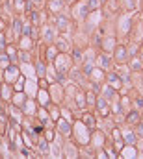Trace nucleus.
<instances>
[{"label":"nucleus","mask_w":143,"mask_h":159,"mask_svg":"<svg viewBox=\"0 0 143 159\" xmlns=\"http://www.w3.org/2000/svg\"><path fill=\"white\" fill-rule=\"evenodd\" d=\"M72 63H74V61H72V57L69 56V52H60V54L56 56V59L52 61L56 72H63V74H69Z\"/></svg>","instance_id":"f257e3e1"},{"label":"nucleus","mask_w":143,"mask_h":159,"mask_svg":"<svg viewBox=\"0 0 143 159\" xmlns=\"http://www.w3.org/2000/svg\"><path fill=\"white\" fill-rule=\"evenodd\" d=\"M111 59H113V63H115V65H126V63H128V59H130L128 46H126V44L117 43V46H115V48H113V52H111Z\"/></svg>","instance_id":"f03ea898"},{"label":"nucleus","mask_w":143,"mask_h":159,"mask_svg":"<svg viewBox=\"0 0 143 159\" xmlns=\"http://www.w3.org/2000/svg\"><path fill=\"white\" fill-rule=\"evenodd\" d=\"M19 78H21V69H19L15 63L7 65V67L4 69V76H2V80H4L6 83H11V85H13Z\"/></svg>","instance_id":"7ed1b4c3"},{"label":"nucleus","mask_w":143,"mask_h":159,"mask_svg":"<svg viewBox=\"0 0 143 159\" xmlns=\"http://www.w3.org/2000/svg\"><path fill=\"white\" fill-rule=\"evenodd\" d=\"M95 109H97L99 117H102V119H108V117L111 115L110 100H106V98H104L102 94H99V96H97V104H95Z\"/></svg>","instance_id":"20e7f679"},{"label":"nucleus","mask_w":143,"mask_h":159,"mask_svg":"<svg viewBox=\"0 0 143 159\" xmlns=\"http://www.w3.org/2000/svg\"><path fill=\"white\" fill-rule=\"evenodd\" d=\"M89 144H91V148H95V150L104 148V146H106V133L99 131L97 128L91 129V141H89Z\"/></svg>","instance_id":"39448f33"},{"label":"nucleus","mask_w":143,"mask_h":159,"mask_svg":"<svg viewBox=\"0 0 143 159\" xmlns=\"http://www.w3.org/2000/svg\"><path fill=\"white\" fill-rule=\"evenodd\" d=\"M106 83L108 85H111L115 91H121L123 85H125V81H123V78H121V74L115 72V70H108L106 72Z\"/></svg>","instance_id":"423d86ee"},{"label":"nucleus","mask_w":143,"mask_h":159,"mask_svg":"<svg viewBox=\"0 0 143 159\" xmlns=\"http://www.w3.org/2000/svg\"><path fill=\"white\" fill-rule=\"evenodd\" d=\"M62 83H58L56 81V85H50L48 87V94H50V100H52V104H62V100L65 98V93H63V89L60 87Z\"/></svg>","instance_id":"0eeeda50"},{"label":"nucleus","mask_w":143,"mask_h":159,"mask_svg":"<svg viewBox=\"0 0 143 159\" xmlns=\"http://www.w3.org/2000/svg\"><path fill=\"white\" fill-rule=\"evenodd\" d=\"M95 63H97V67H101L102 70H110V69H111V65H113L111 54H106V52H101V54H97V57H95Z\"/></svg>","instance_id":"6e6552de"},{"label":"nucleus","mask_w":143,"mask_h":159,"mask_svg":"<svg viewBox=\"0 0 143 159\" xmlns=\"http://www.w3.org/2000/svg\"><path fill=\"white\" fill-rule=\"evenodd\" d=\"M63 137H69L71 135V131H72V124H71V120H67L65 117H60V119L56 120V126H54Z\"/></svg>","instance_id":"1a4fd4ad"},{"label":"nucleus","mask_w":143,"mask_h":159,"mask_svg":"<svg viewBox=\"0 0 143 159\" xmlns=\"http://www.w3.org/2000/svg\"><path fill=\"white\" fill-rule=\"evenodd\" d=\"M69 24H71V20H69L67 15H63V13L54 15V26H56L58 32H67L69 30Z\"/></svg>","instance_id":"9d476101"},{"label":"nucleus","mask_w":143,"mask_h":159,"mask_svg":"<svg viewBox=\"0 0 143 159\" xmlns=\"http://www.w3.org/2000/svg\"><path fill=\"white\" fill-rule=\"evenodd\" d=\"M45 6H47V13L58 15V13L63 11V7H65V0H47Z\"/></svg>","instance_id":"9b49d317"},{"label":"nucleus","mask_w":143,"mask_h":159,"mask_svg":"<svg viewBox=\"0 0 143 159\" xmlns=\"http://www.w3.org/2000/svg\"><path fill=\"white\" fill-rule=\"evenodd\" d=\"M60 54V50H58V46L54 44V43H50V44H45V50H43V59L47 61V63H52L54 59H56V56Z\"/></svg>","instance_id":"f8f14e48"},{"label":"nucleus","mask_w":143,"mask_h":159,"mask_svg":"<svg viewBox=\"0 0 143 159\" xmlns=\"http://www.w3.org/2000/svg\"><path fill=\"white\" fill-rule=\"evenodd\" d=\"M37 100H26L22 106H21V111H22V115L24 117H36V113H37Z\"/></svg>","instance_id":"ddd939ff"},{"label":"nucleus","mask_w":143,"mask_h":159,"mask_svg":"<svg viewBox=\"0 0 143 159\" xmlns=\"http://www.w3.org/2000/svg\"><path fill=\"white\" fill-rule=\"evenodd\" d=\"M89 7L86 2H76V6H72V17H78V19H86L89 15Z\"/></svg>","instance_id":"4468645a"},{"label":"nucleus","mask_w":143,"mask_h":159,"mask_svg":"<svg viewBox=\"0 0 143 159\" xmlns=\"http://www.w3.org/2000/svg\"><path fill=\"white\" fill-rule=\"evenodd\" d=\"M87 80L93 81V83H104V81H106V70H102L101 67H95V69L89 72Z\"/></svg>","instance_id":"2eb2a0df"},{"label":"nucleus","mask_w":143,"mask_h":159,"mask_svg":"<svg viewBox=\"0 0 143 159\" xmlns=\"http://www.w3.org/2000/svg\"><path fill=\"white\" fill-rule=\"evenodd\" d=\"M34 44H36V41L32 39V37H28V35H19L17 37V46H19V50H34Z\"/></svg>","instance_id":"dca6fc26"},{"label":"nucleus","mask_w":143,"mask_h":159,"mask_svg":"<svg viewBox=\"0 0 143 159\" xmlns=\"http://www.w3.org/2000/svg\"><path fill=\"white\" fill-rule=\"evenodd\" d=\"M80 122H82L84 126H87L89 129H95V128H97V117H95L91 111L82 113V115H80Z\"/></svg>","instance_id":"f3484780"},{"label":"nucleus","mask_w":143,"mask_h":159,"mask_svg":"<svg viewBox=\"0 0 143 159\" xmlns=\"http://www.w3.org/2000/svg\"><path fill=\"white\" fill-rule=\"evenodd\" d=\"M115 46H117V39H115L113 35H106L104 39L101 41V48H102V52H106V54H111Z\"/></svg>","instance_id":"a211bd4d"},{"label":"nucleus","mask_w":143,"mask_h":159,"mask_svg":"<svg viewBox=\"0 0 143 159\" xmlns=\"http://www.w3.org/2000/svg\"><path fill=\"white\" fill-rule=\"evenodd\" d=\"M50 104H52V100H50L48 89H39V91H37V106H41V107H48Z\"/></svg>","instance_id":"6ab92c4d"},{"label":"nucleus","mask_w":143,"mask_h":159,"mask_svg":"<svg viewBox=\"0 0 143 159\" xmlns=\"http://www.w3.org/2000/svg\"><path fill=\"white\" fill-rule=\"evenodd\" d=\"M56 26H47L43 32H41V37L45 41V44H50V43H54L56 41Z\"/></svg>","instance_id":"aec40b11"},{"label":"nucleus","mask_w":143,"mask_h":159,"mask_svg":"<svg viewBox=\"0 0 143 159\" xmlns=\"http://www.w3.org/2000/svg\"><path fill=\"white\" fill-rule=\"evenodd\" d=\"M11 106H17V107H21L26 100H28V96H26V93L24 91H15L13 94H11Z\"/></svg>","instance_id":"412c9836"},{"label":"nucleus","mask_w":143,"mask_h":159,"mask_svg":"<svg viewBox=\"0 0 143 159\" xmlns=\"http://www.w3.org/2000/svg\"><path fill=\"white\" fill-rule=\"evenodd\" d=\"M4 52L9 56V59H11L13 63H17V61H19V46H17V44L7 43V44H6V48H4Z\"/></svg>","instance_id":"4be33fe9"},{"label":"nucleus","mask_w":143,"mask_h":159,"mask_svg":"<svg viewBox=\"0 0 143 159\" xmlns=\"http://www.w3.org/2000/svg\"><path fill=\"white\" fill-rule=\"evenodd\" d=\"M36 144H37V150H39V156H48V154H50V143H48L43 135L37 139Z\"/></svg>","instance_id":"5701e85b"},{"label":"nucleus","mask_w":143,"mask_h":159,"mask_svg":"<svg viewBox=\"0 0 143 159\" xmlns=\"http://www.w3.org/2000/svg\"><path fill=\"white\" fill-rule=\"evenodd\" d=\"M140 120H141V113H140V111H136V109L128 111V113H126V117H125V122H126L128 126H132V128H134Z\"/></svg>","instance_id":"b1692460"},{"label":"nucleus","mask_w":143,"mask_h":159,"mask_svg":"<svg viewBox=\"0 0 143 159\" xmlns=\"http://www.w3.org/2000/svg\"><path fill=\"white\" fill-rule=\"evenodd\" d=\"M126 65H128L130 72H134V74H136V72H141V70H143V61L140 59V57H136V56H134V57H130Z\"/></svg>","instance_id":"393cba45"},{"label":"nucleus","mask_w":143,"mask_h":159,"mask_svg":"<svg viewBox=\"0 0 143 159\" xmlns=\"http://www.w3.org/2000/svg\"><path fill=\"white\" fill-rule=\"evenodd\" d=\"M21 35H28V37H32V39L36 41L39 37V34H37V26H34L32 22H28V24H24L22 26V34Z\"/></svg>","instance_id":"a878e982"},{"label":"nucleus","mask_w":143,"mask_h":159,"mask_svg":"<svg viewBox=\"0 0 143 159\" xmlns=\"http://www.w3.org/2000/svg\"><path fill=\"white\" fill-rule=\"evenodd\" d=\"M7 124H9V115L2 109V111H0V135H2V137H4L6 131H7Z\"/></svg>","instance_id":"bb28decb"},{"label":"nucleus","mask_w":143,"mask_h":159,"mask_svg":"<svg viewBox=\"0 0 143 159\" xmlns=\"http://www.w3.org/2000/svg\"><path fill=\"white\" fill-rule=\"evenodd\" d=\"M74 104H76V107L78 109H86L87 106H86V91H78L76 94H74Z\"/></svg>","instance_id":"cd10ccee"},{"label":"nucleus","mask_w":143,"mask_h":159,"mask_svg":"<svg viewBox=\"0 0 143 159\" xmlns=\"http://www.w3.org/2000/svg\"><path fill=\"white\" fill-rule=\"evenodd\" d=\"M63 150H65V152H63L62 156H63V157H69V159L78 157V154H80V152H78V146H76V144H67V146H65Z\"/></svg>","instance_id":"c85d7f7f"},{"label":"nucleus","mask_w":143,"mask_h":159,"mask_svg":"<svg viewBox=\"0 0 143 159\" xmlns=\"http://www.w3.org/2000/svg\"><path fill=\"white\" fill-rule=\"evenodd\" d=\"M11 7L15 9L17 15L26 13V0H11Z\"/></svg>","instance_id":"c756f323"},{"label":"nucleus","mask_w":143,"mask_h":159,"mask_svg":"<svg viewBox=\"0 0 143 159\" xmlns=\"http://www.w3.org/2000/svg\"><path fill=\"white\" fill-rule=\"evenodd\" d=\"M47 69H48V63L45 59H37L36 61V74L39 76H47Z\"/></svg>","instance_id":"7c9ffc66"},{"label":"nucleus","mask_w":143,"mask_h":159,"mask_svg":"<svg viewBox=\"0 0 143 159\" xmlns=\"http://www.w3.org/2000/svg\"><path fill=\"white\" fill-rule=\"evenodd\" d=\"M138 133H136V129L132 131H126V133H123V141H125V144H136V141H138Z\"/></svg>","instance_id":"2f4dec72"},{"label":"nucleus","mask_w":143,"mask_h":159,"mask_svg":"<svg viewBox=\"0 0 143 159\" xmlns=\"http://www.w3.org/2000/svg\"><path fill=\"white\" fill-rule=\"evenodd\" d=\"M26 15H28V19H30V22H32L34 26H37V28L41 26V13H39L37 9H32V11H28Z\"/></svg>","instance_id":"473e14b6"},{"label":"nucleus","mask_w":143,"mask_h":159,"mask_svg":"<svg viewBox=\"0 0 143 159\" xmlns=\"http://www.w3.org/2000/svg\"><path fill=\"white\" fill-rule=\"evenodd\" d=\"M71 57L74 63H82L84 61V52H82V46H74L71 52Z\"/></svg>","instance_id":"72a5a7b5"},{"label":"nucleus","mask_w":143,"mask_h":159,"mask_svg":"<svg viewBox=\"0 0 143 159\" xmlns=\"http://www.w3.org/2000/svg\"><path fill=\"white\" fill-rule=\"evenodd\" d=\"M97 93H93V91H86V106L87 107H95V104H97Z\"/></svg>","instance_id":"f704fd0d"},{"label":"nucleus","mask_w":143,"mask_h":159,"mask_svg":"<svg viewBox=\"0 0 143 159\" xmlns=\"http://www.w3.org/2000/svg\"><path fill=\"white\" fill-rule=\"evenodd\" d=\"M101 94H102L106 100H111V98L115 96V89H113L111 85H108V83H106V85H102V89H101Z\"/></svg>","instance_id":"c9c22d12"},{"label":"nucleus","mask_w":143,"mask_h":159,"mask_svg":"<svg viewBox=\"0 0 143 159\" xmlns=\"http://www.w3.org/2000/svg\"><path fill=\"white\" fill-rule=\"evenodd\" d=\"M22 26H24V24H22V19H21L19 15H17V17L13 19V34H15L17 37H19V35L22 34Z\"/></svg>","instance_id":"e433bc0d"},{"label":"nucleus","mask_w":143,"mask_h":159,"mask_svg":"<svg viewBox=\"0 0 143 159\" xmlns=\"http://www.w3.org/2000/svg\"><path fill=\"white\" fill-rule=\"evenodd\" d=\"M19 61L24 63V65L32 63V52L30 50H19Z\"/></svg>","instance_id":"4c0bfd02"},{"label":"nucleus","mask_w":143,"mask_h":159,"mask_svg":"<svg viewBox=\"0 0 143 159\" xmlns=\"http://www.w3.org/2000/svg\"><path fill=\"white\" fill-rule=\"evenodd\" d=\"M41 135H43L48 143H54V141H56V129H54V128H45Z\"/></svg>","instance_id":"58836bf2"},{"label":"nucleus","mask_w":143,"mask_h":159,"mask_svg":"<svg viewBox=\"0 0 143 159\" xmlns=\"http://www.w3.org/2000/svg\"><path fill=\"white\" fill-rule=\"evenodd\" d=\"M63 91H65V96H71V98H74V94L80 91V87H78V83H74V81H72V85L65 87Z\"/></svg>","instance_id":"ea45409f"},{"label":"nucleus","mask_w":143,"mask_h":159,"mask_svg":"<svg viewBox=\"0 0 143 159\" xmlns=\"http://www.w3.org/2000/svg\"><path fill=\"white\" fill-rule=\"evenodd\" d=\"M54 44L58 46V50H60V52H69V44H67V41H65V39H60V37H56Z\"/></svg>","instance_id":"a19ab883"},{"label":"nucleus","mask_w":143,"mask_h":159,"mask_svg":"<svg viewBox=\"0 0 143 159\" xmlns=\"http://www.w3.org/2000/svg\"><path fill=\"white\" fill-rule=\"evenodd\" d=\"M86 4H87L89 11H97V9H101V7H102L101 0H86Z\"/></svg>","instance_id":"79ce46f5"},{"label":"nucleus","mask_w":143,"mask_h":159,"mask_svg":"<svg viewBox=\"0 0 143 159\" xmlns=\"http://www.w3.org/2000/svg\"><path fill=\"white\" fill-rule=\"evenodd\" d=\"M11 63H13V61L9 59V56H7V54H6V52L2 50V52H0V65H2L4 69H6V67H7V65H11Z\"/></svg>","instance_id":"37998d69"},{"label":"nucleus","mask_w":143,"mask_h":159,"mask_svg":"<svg viewBox=\"0 0 143 159\" xmlns=\"http://www.w3.org/2000/svg\"><path fill=\"white\" fill-rule=\"evenodd\" d=\"M111 144H113V150H115L117 154H119V152L125 148V141H123V137H121V139H115V141H111Z\"/></svg>","instance_id":"c03bdc74"},{"label":"nucleus","mask_w":143,"mask_h":159,"mask_svg":"<svg viewBox=\"0 0 143 159\" xmlns=\"http://www.w3.org/2000/svg\"><path fill=\"white\" fill-rule=\"evenodd\" d=\"M37 87H39V89H48V87H50V81L45 78V76H39V78H37Z\"/></svg>","instance_id":"a18cd8bd"},{"label":"nucleus","mask_w":143,"mask_h":159,"mask_svg":"<svg viewBox=\"0 0 143 159\" xmlns=\"http://www.w3.org/2000/svg\"><path fill=\"white\" fill-rule=\"evenodd\" d=\"M93 69H95V63H93V61H86L84 67H82V72H84L86 76H89V72H91Z\"/></svg>","instance_id":"49530a36"},{"label":"nucleus","mask_w":143,"mask_h":159,"mask_svg":"<svg viewBox=\"0 0 143 159\" xmlns=\"http://www.w3.org/2000/svg\"><path fill=\"white\" fill-rule=\"evenodd\" d=\"M136 0H125V4H123V9L125 11H134L136 9V4H134Z\"/></svg>","instance_id":"de8ad7c7"},{"label":"nucleus","mask_w":143,"mask_h":159,"mask_svg":"<svg viewBox=\"0 0 143 159\" xmlns=\"http://www.w3.org/2000/svg\"><path fill=\"white\" fill-rule=\"evenodd\" d=\"M134 129H136V133H138L140 137H143V120H140V122L134 126Z\"/></svg>","instance_id":"09e8293b"},{"label":"nucleus","mask_w":143,"mask_h":159,"mask_svg":"<svg viewBox=\"0 0 143 159\" xmlns=\"http://www.w3.org/2000/svg\"><path fill=\"white\" fill-rule=\"evenodd\" d=\"M134 106H136L138 109H143V96H138V98H134Z\"/></svg>","instance_id":"8fccbe9b"},{"label":"nucleus","mask_w":143,"mask_h":159,"mask_svg":"<svg viewBox=\"0 0 143 159\" xmlns=\"http://www.w3.org/2000/svg\"><path fill=\"white\" fill-rule=\"evenodd\" d=\"M6 44H7V41H6V35H4V34L0 32V52H2L4 48H6Z\"/></svg>","instance_id":"3c124183"},{"label":"nucleus","mask_w":143,"mask_h":159,"mask_svg":"<svg viewBox=\"0 0 143 159\" xmlns=\"http://www.w3.org/2000/svg\"><path fill=\"white\" fill-rule=\"evenodd\" d=\"M138 57H140V59L143 61V43L140 44V48H138Z\"/></svg>","instance_id":"603ef678"},{"label":"nucleus","mask_w":143,"mask_h":159,"mask_svg":"<svg viewBox=\"0 0 143 159\" xmlns=\"http://www.w3.org/2000/svg\"><path fill=\"white\" fill-rule=\"evenodd\" d=\"M34 2V6H43L45 4V0H32Z\"/></svg>","instance_id":"864d4df0"},{"label":"nucleus","mask_w":143,"mask_h":159,"mask_svg":"<svg viewBox=\"0 0 143 159\" xmlns=\"http://www.w3.org/2000/svg\"><path fill=\"white\" fill-rule=\"evenodd\" d=\"M101 4H102V6H104V4H108V0H101Z\"/></svg>","instance_id":"5fc2aeb1"},{"label":"nucleus","mask_w":143,"mask_h":159,"mask_svg":"<svg viewBox=\"0 0 143 159\" xmlns=\"http://www.w3.org/2000/svg\"><path fill=\"white\" fill-rule=\"evenodd\" d=\"M140 2H141V7H143V0H140Z\"/></svg>","instance_id":"6e6d98bb"},{"label":"nucleus","mask_w":143,"mask_h":159,"mask_svg":"<svg viewBox=\"0 0 143 159\" xmlns=\"http://www.w3.org/2000/svg\"><path fill=\"white\" fill-rule=\"evenodd\" d=\"M141 120H143V113H141Z\"/></svg>","instance_id":"4d7b16f0"},{"label":"nucleus","mask_w":143,"mask_h":159,"mask_svg":"<svg viewBox=\"0 0 143 159\" xmlns=\"http://www.w3.org/2000/svg\"><path fill=\"white\" fill-rule=\"evenodd\" d=\"M0 157H2V154H0Z\"/></svg>","instance_id":"13d9d810"},{"label":"nucleus","mask_w":143,"mask_h":159,"mask_svg":"<svg viewBox=\"0 0 143 159\" xmlns=\"http://www.w3.org/2000/svg\"><path fill=\"white\" fill-rule=\"evenodd\" d=\"M0 4H2V0H0Z\"/></svg>","instance_id":"bf43d9fd"}]
</instances>
